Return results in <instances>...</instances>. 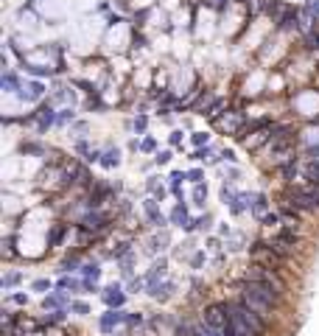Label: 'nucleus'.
Here are the masks:
<instances>
[{
    "instance_id": "nucleus-12",
    "label": "nucleus",
    "mask_w": 319,
    "mask_h": 336,
    "mask_svg": "<svg viewBox=\"0 0 319 336\" xmlns=\"http://www.w3.org/2000/svg\"><path fill=\"white\" fill-rule=\"evenodd\" d=\"M146 210H149V216H151V221H154V224H163V216H160V210H157V205H154V199L146 202Z\"/></svg>"
},
{
    "instance_id": "nucleus-10",
    "label": "nucleus",
    "mask_w": 319,
    "mask_h": 336,
    "mask_svg": "<svg viewBox=\"0 0 319 336\" xmlns=\"http://www.w3.org/2000/svg\"><path fill=\"white\" fill-rule=\"evenodd\" d=\"M42 93H45V90H42V84H39V81H34V84H28V93L22 90V98H39Z\"/></svg>"
},
{
    "instance_id": "nucleus-26",
    "label": "nucleus",
    "mask_w": 319,
    "mask_h": 336,
    "mask_svg": "<svg viewBox=\"0 0 319 336\" xmlns=\"http://www.w3.org/2000/svg\"><path fill=\"white\" fill-rule=\"evenodd\" d=\"M73 311H76V314H87V311H90V308H87L84 303H73Z\"/></svg>"
},
{
    "instance_id": "nucleus-20",
    "label": "nucleus",
    "mask_w": 319,
    "mask_h": 336,
    "mask_svg": "<svg viewBox=\"0 0 319 336\" xmlns=\"http://www.w3.org/2000/svg\"><path fill=\"white\" fill-rule=\"evenodd\" d=\"M182 179H185V174H171V188H174L176 194H179V182Z\"/></svg>"
},
{
    "instance_id": "nucleus-3",
    "label": "nucleus",
    "mask_w": 319,
    "mask_h": 336,
    "mask_svg": "<svg viewBox=\"0 0 319 336\" xmlns=\"http://www.w3.org/2000/svg\"><path fill=\"white\" fill-rule=\"evenodd\" d=\"M249 255L255 258V263H263V266H283V263H286V255L277 252L275 244H266V241H255V244H252Z\"/></svg>"
},
{
    "instance_id": "nucleus-33",
    "label": "nucleus",
    "mask_w": 319,
    "mask_h": 336,
    "mask_svg": "<svg viewBox=\"0 0 319 336\" xmlns=\"http://www.w3.org/2000/svg\"><path fill=\"white\" fill-rule=\"evenodd\" d=\"M34 289H39V291L48 289V280H37V283H34Z\"/></svg>"
},
{
    "instance_id": "nucleus-34",
    "label": "nucleus",
    "mask_w": 319,
    "mask_h": 336,
    "mask_svg": "<svg viewBox=\"0 0 319 336\" xmlns=\"http://www.w3.org/2000/svg\"><path fill=\"white\" fill-rule=\"evenodd\" d=\"M188 177H191L193 182H199V179H202V171H191V174H188Z\"/></svg>"
},
{
    "instance_id": "nucleus-32",
    "label": "nucleus",
    "mask_w": 319,
    "mask_h": 336,
    "mask_svg": "<svg viewBox=\"0 0 319 336\" xmlns=\"http://www.w3.org/2000/svg\"><path fill=\"white\" fill-rule=\"evenodd\" d=\"M59 238H62V230H59V227H56V230H53V236H51V244H56Z\"/></svg>"
},
{
    "instance_id": "nucleus-19",
    "label": "nucleus",
    "mask_w": 319,
    "mask_h": 336,
    "mask_svg": "<svg viewBox=\"0 0 319 336\" xmlns=\"http://www.w3.org/2000/svg\"><path fill=\"white\" fill-rule=\"evenodd\" d=\"M84 275H87V278H93V280H96L98 275H101V269H98L96 263H87V266H84Z\"/></svg>"
},
{
    "instance_id": "nucleus-24",
    "label": "nucleus",
    "mask_w": 319,
    "mask_h": 336,
    "mask_svg": "<svg viewBox=\"0 0 319 336\" xmlns=\"http://www.w3.org/2000/svg\"><path fill=\"white\" fill-rule=\"evenodd\" d=\"M277 221H280V216H275V213H266V216H263V224H269V227L277 224Z\"/></svg>"
},
{
    "instance_id": "nucleus-13",
    "label": "nucleus",
    "mask_w": 319,
    "mask_h": 336,
    "mask_svg": "<svg viewBox=\"0 0 319 336\" xmlns=\"http://www.w3.org/2000/svg\"><path fill=\"white\" fill-rule=\"evenodd\" d=\"M104 221H106V219H104L101 213H90V216L84 219V227H101Z\"/></svg>"
},
{
    "instance_id": "nucleus-15",
    "label": "nucleus",
    "mask_w": 319,
    "mask_h": 336,
    "mask_svg": "<svg viewBox=\"0 0 319 336\" xmlns=\"http://www.w3.org/2000/svg\"><path fill=\"white\" fill-rule=\"evenodd\" d=\"M106 303H109V305H121L123 303V294L118 291V289H109V291H106Z\"/></svg>"
},
{
    "instance_id": "nucleus-1",
    "label": "nucleus",
    "mask_w": 319,
    "mask_h": 336,
    "mask_svg": "<svg viewBox=\"0 0 319 336\" xmlns=\"http://www.w3.org/2000/svg\"><path fill=\"white\" fill-rule=\"evenodd\" d=\"M280 297H283L280 291H275L266 283H258V280H246L244 289H241V300H244L246 305H252L255 311H261L263 317H266V311H271L280 303Z\"/></svg>"
},
{
    "instance_id": "nucleus-27",
    "label": "nucleus",
    "mask_w": 319,
    "mask_h": 336,
    "mask_svg": "<svg viewBox=\"0 0 319 336\" xmlns=\"http://www.w3.org/2000/svg\"><path fill=\"white\" fill-rule=\"evenodd\" d=\"M308 11L311 14H319V0H308Z\"/></svg>"
},
{
    "instance_id": "nucleus-29",
    "label": "nucleus",
    "mask_w": 319,
    "mask_h": 336,
    "mask_svg": "<svg viewBox=\"0 0 319 336\" xmlns=\"http://www.w3.org/2000/svg\"><path fill=\"white\" fill-rule=\"evenodd\" d=\"M168 160H171V152H160L157 154V163H168Z\"/></svg>"
},
{
    "instance_id": "nucleus-14",
    "label": "nucleus",
    "mask_w": 319,
    "mask_h": 336,
    "mask_svg": "<svg viewBox=\"0 0 319 336\" xmlns=\"http://www.w3.org/2000/svg\"><path fill=\"white\" fill-rule=\"evenodd\" d=\"M252 213L261 216V219L266 216V196H258V199H255V205H252Z\"/></svg>"
},
{
    "instance_id": "nucleus-5",
    "label": "nucleus",
    "mask_w": 319,
    "mask_h": 336,
    "mask_svg": "<svg viewBox=\"0 0 319 336\" xmlns=\"http://www.w3.org/2000/svg\"><path fill=\"white\" fill-rule=\"evenodd\" d=\"M288 202H291L294 207H303V210H316L319 207V188L311 182V185H305V188L288 194Z\"/></svg>"
},
{
    "instance_id": "nucleus-18",
    "label": "nucleus",
    "mask_w": 319,
    "mask_h": 336,
    "mask_svg": "<svg viewBox=\"0 0 319 336\" xmlns=\"http://www.w3.org/2000/svg\"><path fill=\"white\" fill-rule=\"evenodd\" d=\"M53 123V112L51 110H42V115H39V129H48Z\"/></svg>"
},
{
    "instance_id": "nucleus-30",
    "label": "nucleus",
    "mask_w": 319,
    "mask_h": 336,
    "mask_svg": "<svg viewBox=\"0 0 319 336\" xmlns=\"http://www.w3.org/2000/svg\"><path fill=\"white\" fill-rule=\"evenodd\" d=\"M193 143H196V146H202V143H208V135H193Z\"/></svg>"
},
{
    "instance_id": "nucleus-16",
    "label": "nucleus",
    "mask_w": 319,
    "mask_h": 336,
    "mask_svg": "<svg viewBox=\"0 0 319 336\" xmlns=\"http://www.w3.org/2000/svg\"><path fill=\"white\" fill-rule=\"evenodd\" d=\"M305 177H308L311 182L316 185V182H319V163H311L308 168H305Z\"/></svg>"
},
{
    "instance_id": "nucleus-11",
    "label": "nucleus",
    "mask_w": 319,
    "mask_h": 336,
    "mask_svg": "<svg viewBox=\"0 0 319 336\" xmlns=\"http://www.w3.org/2000/svg\"><path fill=\"white\" fill-rule=\"evenodd\" d=\"M171 219H174L176 224H182V227H185V224H188V210L182 207V205H176V207H174V213H171Z\"/></svg>"
},
{
    "instance_id": "nucleus-23",
    "label": "nucleus",
    "mask_w": 319,
    "mask_h": 336,
    "mask_svg": "<svg viewBox=\"0 0 319 336\" xmlns=\"http://www.w3.org/2000/svg\"><path fill=\"white\" fill-rule=\"evenodd\" d=\"M3 84H6V87H9V90H17V79H14V76H11V73H6Z\"/></svg>"
},
{
    "instance_id": "nucleus-21",
    "label": "nucleus",
    "mask_w": 319,
    "mask_h": 336,
    "mask_svg": "<svg viewBox=\"0 0 319 336\" xmlns=\"http://www.w3.org/2000/svg\"><path fill=\"white\" fill-rule=\"evenodd\" d=\"M193 196H196V202H199V205H204V196H208V191H204L202 185H196V194H193Z\"/></svg>"
},
{
    "instance_id": "nucleus-31",
    "label": "nucleus",
    "mask_w": 319,
    "mask_h": 336,
    "mask_svg": "<svg viewBox=\"0 0 319 336\" xmlns=\"http://www.w3.org/2000/svg\"><path fill=\"white\" fill-rule=\"evenodd\" d=\"M134 129L143 132V129H146V118H138V121H134Z\"/></svg>"
},
{
    "instance_id": "nucleus-6",
    "label": "nucleus",
    "mask_w": 319,
    "mask_h": 336,
    "mask_svg": "<svg viewBox=\"0 0 319 336\" xmlns=\"http://www.w3.org/2000/svg\"><path fill=\"white\" fill-rule=\"evenodd\" d=\"M230 322V305L227 303H213L208 311H204V325L210 328H218V331H224Z\"/></svg>"
},
{
    "instance_id": "nucleus-28",
    "label": "nucleus",
    "mask_w": 319,
    "mask_h": 336,
    "mask_svg": "<svg viewBox=\"0 0 319 336\" xmlns=\"http://www.w3.org/2000/svg\"><path fill=\"white\" fill-rule=\"evenodd\" d=\"M17 280H20V275H9V278H6V280H3V286H14V283H17Z\"/></svg>"
},
{
    "instance_id": "nucleus-8",
    "label": "nucleus",
    "mask_w": 319,
    "mask_h": 336,
    "mask_svg": "<svg viewBox=\"0 0 319 336\" xmlns=\"http://www.w3.org/2000/svg\"><path fill=\"white\" fill-rule=\"evenodd\" d=\"M297 241H300V238L294 236L291 230H286V233H280V236L275 238V247H277V252L288 255V252H294V249H297Z\"/></svg>"
},
{
    "instance_id": "nucleus-25",
    "label": "nucleus",
    "mask_w": 319,
    "mask_h": 336,
    "mask_svg": "<svg viewBox=\"0 0 319 336\" xmlns=\"http://www.w3.org/2000/svg\"><path fill=\"white\" fill-rule=\"evenodd\" d=\"M11 244H14V241H11V238H6V247H3V258H11V255H14V249H11Z\"/></svg>"
},
{
    "instance_id": "nucleus-2",
    "label": "nucleus",
    "mask_w": 319,
    "mask_h": 336,
    "mask_svg": "<svg viewBox=\"0 0 319 336\" xmlns=\"http://www.w3.org/2000/svg\"><path fill=\"white\" fill-rule=\"evenodd\" d=\"M230 311H233V314H238L241 320H244L246 325L255 331V336H263V333H266V320H263V314H261V311H255L252 305H246L244 300H238V303H230Z\"/></svg>"
},
{
    "instance_id": "nucleus-7",
    "label": "nucleus",
    "mask_w": 319,
    "mask_h": 336,
    "mask_svg": "<svg viewBox=\"0 0 319 336\" xmlns=\"http://www.w3.org/2000/svg\"><path fill=\"white\" fill-rule=\"evenodd\" d=\"M224 333L227 336H255V331H252L238 314H233V311H230V322H227V328H224Z\"/></svg>"
},
{
    "instance_id": "nucleus-4",
    "label": "nucleus",
    "mask_w": 319,
    "mask_h": 336,
    "mask_svg": "<svg viewBox=\"0 0 319 336\" xmlns=\"http://www.w3.org/2000/svg\"><path fill=\"white\" fill-rule=\"evenodd\" d=\"M246 280H258V283H266V286H271V289L280 291V294L286 291V280H283L271 266H263V263H255V266L246 272Z\"/></svg>"
},
{
    "instance_id": "nucleus-9",
    "label": "nucleus",
    "mask_w": 319,
    "mask_h": 336,
    "mask_svg": "<svg viewBox=\"0 0 319 336\" xmlns=\"http://www.w3.org/2000/svg\"><path fill=\"white\" fill-rule=\"evenodd\" d=\"M121 320H123L121 311H112V314H106L104 320H101V328H104V331H109V328H112V325H118Z\"/></svg>"
},
{
    "instance_id": "nucleus-17",
    "label": "nucleus",
    "mask_w": 319,
    "mask_h": 336,
    "mask_svg": "<svg viewBox=\"0 0 319 336\" xmlns=\"http://www.w3.org/2000/svg\"><path fill=\"white\" fill-rule=\"evenodd\" d=\"M118 160H121V157H118V149H112V152H106V154H104V165H106V168L118 165Z\"/></svg>"
},
{
    "instance_id": "nucleus-22",
    "label": "nucleus",
    "mask_w": 319,
    "mask_h": 336,
    "mask_svg": "<svg viewBox=\"0 0 319 336\" xmlns=\"http://www.w3.org/2000/svg\"><path fill=\"white\" fill-rule=\"evenodd\" d=\"M140 149H143V152H154V137H146V140L140 143Z\"/></svg>"
}]
</instances>
